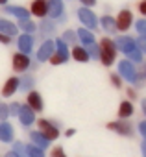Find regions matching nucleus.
Masks as SVG:
<instances>
[{"instance_id":"1","label":"nucleus","mask_w":146,"mask_h":157,"mask_svg":"<svg viewBox=\"0 0 146 157\" xmlns=\"http://www.w3.org/2000/svg\"><path fill=\"white\" fill-rule=\"evenodd\" d=\"M98 57H100V61H102L106 67L113 65V61H115V57H117V46H115V43H113L111 39L104 37V39L100 41V46H98Z\"/></svg>"},{"instance_id":"2","label":"nucleus","mask_w":146,"mask_h":157,"mask_svg":"<svg viewBox=\"0 0 146 157\" xmlns=\"http://www.w3.org/2000/svg\"><path fill=\"white\" fill-rule=\"evenodd\" d=\"M131 21H133L131 11H129V10H122V11L117 15V19H115V30H118V32H126V30L131 26Z\"/></svg>"},{"instance_id":"3","label":"nucleus","mask_w":146,"mask_h":157,"mask_svg":"<svg viewBox=\"0 0 146 157\" xmlns=\"http://www.w3.org/2000/svg\"><path fill=\"white\" fill-rule=\"evenodd\" d=\"M118 70H120V76L124 78V80H128V82H137V70H135V67H133V63L131 61H122L120 65H118Z\"/></svg>"},{"instance_id":"4","label":"nucleus","mask_w":146,"mask_h":157,"mask_svg":"<svg viewBox=\"0 0 146 157\" xmlns=\"http://www.w3.org/2000/svg\"><path fill=\"white\" fill-rule=\"evenodd\" d=\"M39 133L46 139V140H52V139H57V135H59V131H57V128L56 126H52L50 122H46V120H39Z\"/></svg>"},{"instance_id":"5","label":"nucleus","mask_w":146,"mask_h":157,"mask_svg":"<svg viewBox=\"0 0 146 157\" xmlns=\"http://www.w3.org/2000/svg\"><path fill=\"white\" fill-rule=\"evenodd\" d=\"M78 15H80L82 22H83L87 28H96V26H98V21H96V17H94V13H93L89 8H82V10L78 11Z\"/></svg>"},{"instance_id":"6","label":"nucleus","mask_w":146,"mask_h":157,"mask_svg":"<svg viewBox=\"0 0 146 157\" xmlns=\"http://www.w3.org/2000/svg\"><path fill=\"white\" fill-rule=\"evenodd\" d=\"M30 11L35 17H44L48 13V0H33Z\"/></svg>"},{"instance_id":"7","label":"nucleus","mask_w":146,"mask_h":157,"mask_svg":"<svg viewBox=\"0 0 146 157\" xmlns=\"http://www.w3.org/2000/svg\"><path fill=\"white\" fill-rule=\"evenodd\" d=\"M115 46H117V50H122L124 54H131V52L137 48L135 41H133V39H129V37H120V39L115 43Z\"/></svg>"},{"instance_id":"8","label":"nucleus","mask_w":146,"mask_h":157,"mask_svg":"<svg viewBox=\"0 0 146 157\" xmlns=\"http://www.w3.org/2000/svg\"><path fill=\"white\" fill-rule=\"evenodd\" d=\"M28 67H30V59H28L26 54H15V56H13V68H15L17 72H22V70H26Z\"/></svg>"},{"instance_id":"9","label":"nucleus","mask_w":146,"mask_h":157,"mask_svg":"<svg viewBox=\"0 0 146 157\" xmlns=\"http://www.w3.org/2000/svg\"><path fill=\"white\" fill-rule=\"evenodd\" d=\"M54 48H56V43H54V41H46V43H44V44L41 46L39 54H37L39 61H46V59H48V57H50V56H52V54L56 52Z\"/></svg>"},{"instance_id":"10","label":"nucleus","mask_w":146,"mask_h":157,"mask_svg":"<svg viewBox=\"0 0 146 157\" xmlns=\"http://www.w3.org/2000/svg\"><path fill=\"white\" fill-rule=\"evenodd\" d=\"M107 128L120 135H131V126L128 122H111V124H107Z\"/></svg>"},{"instance_id":"11","label":"nucleus","mask_w":146,"mask_h":157,"mask_svg":"<svg viewBox=\"0 0 146 157\" xmlns=\"http://www.w3.org/2000/svg\"><path fill=\"white\" fill-rule=\"evenodd\" d=\"M28 107L32 111H43V100L37 93H30L28 94Z\"/></svg>"},{"instance_id":"12","label":"nucleus","mask_w":146,"mask_h":157,"mask_svg":"<svg viewBox=\"0 0 146 157\" xmlns=\"http://www.w3.org/2000/svg\"><path fill=\"white\" fill-rule=\"evenodd\" d=\"M17 115H19V118H21V122H22L24 126H30V124L33 122V111H32L30 107H21Z\"/></svg>"},{"instance_id":"13","label":"nucleus","mask_w":146,"mask_h":157,"mask_svg":"<svg viewBox=\"0 0 146 157\" xmlns=\"http://www.w3.org/2000/svg\"><path fill=\"white\" fill-rule=\"evenodd\" d=\"M17 87H19V80L17 78H10V80L6 82V85H4V89H2V94L4 96H11L17 91Z\"/></svg>"},{"instance_id":"14","label":"nucleus","mask_w":146,"mask_h":157,"mask_svg":"<svg viewBox=\"0 0 146 157\" xmlns=\"http://www.w3.org/2000/svg\"><path fill=\"white\" fill-rule=\"evenodd\" d=\"M13 139V128L10 124H0V140H4V142H10Z\"/></svg>"},{"instance_id":"15","label":"nucleus","mask_w":146,"mask_h":157,"mask_svg":"<svg viewBox=\"0 0 146 157\" xmlns=\"http://www.w3.org/2000/svg\"><path fill=\"white\" fill-rule=\"evenodd\" d=\"M63 11V4H61V0H48V13L52 17H59Z\"/></svg>"},{"instance_id":"16","label":"nucleus","mask_w":146,"mask_h":157,"mask_svg":"<svg viewBox=\"0 0 146 157\" xmlns=\"http://www.w3.org/2000/svg\"><path fill=\"white\" fill-rule=\"evenodd\" d=\"M72 57H74L76 61H87L89 54H87L85 46H74V48H72Z\"/></svg>"},{"instance_id":"17","label":"nucleus","mask_w":146,"mask_h":157,"mask_svg":"<svg viewBox=\"0 0 146 157\" xmlns=\"http://www.w3.org/2000/svg\"><path fill=\"white\" fill-rule=\"evenodd\" d=\"M19 48L22 50V54H28V52L32 50V37H30L28 33L21 35V39H19Z\"/></svg>"},{"instance_id":"18","label":"nucleus","mask_w":146,"mask_h":157,"mask_svg":"<svg viewBox=\"0 0 146 157\" xmlns=\"http://www.w3.org/2000/svg\"><path fill=\"white\" fill-rule=\"evenodd\" d=\"M78 37L82 39V43H83V46H87V44H93L94 43V35L89 32V30H78Z\"/></svg>"},{"instance_id":"19","label":"nucleus","mask_w":146,"mask_h":157,"mask_svg":"<svg viewBox=\"0 0 146 157\" xmlns=\"http://www.w3.org/2000/svg\"><path fill=\"white\" fill-rule=\"evenodd\" d=\"M32 140H33V146H37V148H41V150H44V148L48 146V140H46L39 131H33V133H32Z\"/></svg>"},{"instance_id":"20","label":"nucleus","mask_w":146,"mask_h":157,"mask_svg":"<svg viewBox=\"0 0 146 157\" xmlns=\"http://www.w3.org/2000/svg\"><path fill=\"white\" fill-rule=\"evenodd\" d=\"M131 113H133V105L129 102H122L120 109H118V117L120 118H128V117H131Z\"/></svg>"},{"instance_id":"21","label":"nucleus","mask_w":146,"mask_h":157,"mask_svg":"<svg viewBox=\"0 0 146 157\" xmlns=\"http://www.w3.org/2000/svg\"><path fill=\"white\" fill-rule=\"evenodd\" d=\"M0 30H2V33H6V35H15V32H17V28L13 24L6 22V21H0Z\"/></svg>"},{"instance_id":"22","label":"nucleus","mask_w":146,"mask_h":157,"mask_svg":"<svg viewBox=\"0 0 146 157\" xmlns=\"http://www.w3.org/2000/svg\"><path fill=\"white\" fill-rule=\"evenodd\" d=\"M48 59H50V63H52V65H59V63L67 61V59H68V56H63V54H59V52H54Z\"/></svg>"},{"instance_id":"23","label":"nucleus","mask_w":146,"mask_h":157,"mask_svg":"<svg viewBox=\"0 0 146 157\" xmlns=\"http://www.w3.org/2000/svg\"><path fill=\"white\" fill-rule=\"evenodd\" d=\"M102 26L106 28V32H113L115 30V19H111V17H102Z\"/></svg>"},{"instance_id":"24","label":"nucleus","mask_w":146,"mask_h":157,"mask_svg":"<svg viewBox=\"0 0 146 157\" xmlns=\"http://www.w3.org/2000/svg\"><path fill=\"white\" fill-rule=\"evenodd\" d=\"M26 151H28V157H44L43 150H41V148H37V146H28V148H26Z\"/></svg>"},{"instance_id":"25","label":"nucleus","mask_w":146,"mask_h":157,"mask_svg":"<svg viewBox=\"0 0 146 157\" xmlns=\"http://www.w3.org/2000/svg\"><path fill=\"white\" fill-rule=\"evenodd\" d=\"M8 11H11V13H15L17 17H21V21H22V19H28V11L22 10V8H11V10H8Z\"/></svg>"},{"instance_id":"26","label":"nucleus","mask_w":146,"mask_h":157,"mask_svg":"<svg viewBox=\"0 0 146 157\" xmlns=\"http://www.w3.org/2000/svg\"><path fill=\"white\" fill-rule=\"evenodd\" d=\"M56 46H57L56 52H59V54H63V56H68V52H67V44H65L63 39H57V41H56Z\"/></svg>"},{"instance_id":"27","label":"nucleus","mask_w":146,"mask_h":157,"mask_svg":"<svg viewBox=\"0 0 146 157\" xmlns=\"http://www.w3.org/2000/svg\"><path fill=\"white\" fill-rule=\"evenodd\" d=\"M128 57H129L131 61H137V63H140V61H142V52H140L139 48H135L131 54H128Z\"/></svg>"},{"instance_id":"28","label":"nucleus","mask_w":146,"mask_h":157,"mask_svg":"<svg viewBox=\"0 0 146 157\" xmlns=\"http://www.w3.org/2000/svg\"><path fill=\"white\" fill-rule=\"evenodd\" d=\"M137 32L146 37V21H144V19H142V21H137Z\"/></svg>"},{"instance_id":"29","label":"nucleus","mask_w":146,"mask_h":157,"mask_svg":"<svg viewBox=\"0 0 146 157\" xmlns=\"http://www.w3.org/2000/svg\"><path fill=\"white\" fill-rule=\"evenodd\" d=\"M63 41H65V43H74V41H76V33H74V32H65Z\"/></svg>"},{"instance_id":"30","label":"nucleus","mask_w":146,"mask_h":157,"mask_svg":"<svg viewBox=\"0 0 146 157\" xmlns=\"http://www.w3.org/2000/svg\"><path fill=\"white\" fill-rule=\"evenodd\" d=\"M85 50H87V54H89V56L98 57V46H94V43H93V44H87V48H85Z\"/></svg>"},{"instance_id":"31","label":"nucleus","mask_w":146,"mask_h":157,"mask_svg":"<svg viewBox=\"0 0 146 157\" xmlns=\"http://www.w3.org/2000/svg\"><path fill=\"white\" fill-rule=\"evenodd\" d=\"M135 44L139 46V50H140V52H146V37H144V35H140V37H139V41H137Z\"/></svg>"},{"instance_id":"32","label":"nucleus","mask_w":146,"mask_h":157,"mask_svg":"<svg viewBox=\"0 0 146 157\" xmlns=\"http://www.w3.org/2000/svg\"><path fill=\"white\" fill-rule=\"evenodd\" d=\"M21 26H22L26 32H33V30H35V26H33L32 22H28L26 19H22V21H21Z\"/></svg>"},{"instance_id":"33","label":"nucleus","mask_w":146,"mask_h":157,"mask_svg":"<svg viewBox=\"0 0 146 157\" xmlns=\"http://www.w3.org/2000/svg\"><path fill=\"white\" fill-rule=\"evenodd\" d=\"M50 155H52V157H67V155L63 153V148H61V146H56V148L52 150Z\"/></svg>"},{"instance_id":"34","label":"nucleus","mask_w":146,"mask_h":157,"mask_svg":"<svg viewBox=\"0 0 146 157\" xmlns=\"http://www.w3.org/2000/svg\"><path fill=\"white\" fill-rule=\"evenodd\" d=\"M15 151L19 153V157H22V155H24V151H26V148H24V146L19 142V144H15Z\"/></svg>"},{"instance_id":"35","label":"nucleus","mask_w":146,"mask_h":157,"mask_svg":"<svg viewBox=\"0 0 146 157\" xmlns=\"http://www.w3.org/2000/svg\"><path fill=\"white\" fill-rule=\"evenodd\" d=\"M111 82L115 83V87H120V85H122V82H120V76H117V74H113V76H111Z\"/></svg>"},{"instance_id":"36","label":"nucleus","mask_w":146,"mask_h":157,"mask_svg":"<svg viewBox=\"0 0 146 157\" xmlns=\"http://www.w3.org/2000/svg\"><path fill=\"white\" fill-rule=\"evenodd\" d=\"M139 11L142 15H146V0H140V2H139Z\"/></svg>"},{"instance_id":"37","label":"nucleus","mask_w":146,"mask_h":157,"mask_svg":"<svg viewBox=\"0 0 146 157\" xmlns=\"http://www.w3.org/2000/svg\"><path fill=\"white\" fill-rule=\"evenodd\" d=\"M137 78H140V80H144V78H146V63H142V67H140V74H137Z\"/></svg>"},{"instance_id":"38","label":"nucleus","mask_w":146,"mask_h":157,"mask_svg":"<svg viewBox=\"0 0 146 157\" xmlns=\"http://www.w3.org/2000/svg\"><path fill=\"white\" fill-rule=\"evenodd\" d=\"M8 113H10V111H8V107H6V105H0V118H6V117H8Z\"/></svg>"},{"instance_id":"39","label":"nucleus","mask_w":146,"mask_h":157,"mask_svg":"<svg viewBox=\"0 0 146 157\" xmlns=\"http://www.w3.org/2000/svg\"><path fill=\"white\" fill-rule=\"evenodd\" d=\"M0 41H2V43H6V44H8V43L11 41V37H10V35H6V33H2V32H0Z\"/></svg>"},{"instance_id":"40","label":"nucleus","mask_w":146,"mask_h":157,"mask_svg":"<svg viewBox=\"0 0 146 157\" xmlns=\"http://www.w3.org/2000/svg\"><path fill=\"white\" fill-rule=\"evenodd\" d=\"M139 129H140V133L146 137V122H140V124H139Z\"/></svg>"},{"instance_id":"41","label":"nucleus","mask_w":146,"mask_h":157,"mask_svg":"<svg viewBox=\"0 0 146 157\" xmlns=\"http://www.w3.org/2000/svg\"><path fill=\"white\" fill-rule=\"evenodd\" d=\"M94 2H96V0H82L83 6H94Z\"/></svg>"},{"instance_id":"42","label":"nucleus","mask_w":146,"mask_h":157,"mask_svg":"<svg viewBox=\"0 0 146 157\" xmlns=\"http://www.w3.org/2000/svg\"><path fill=\"white\" fill-rule=\"evenodd\" d=\"M19 109H21V107H19V104H13V105H11V113H15V115H17V113H19Z\"/></svg>"},{"instance_id":"43","label":"nucleus","mask_w":146,"mask_h":157,"mask_svg":"<svg viewBox=\"0 0 146 157\" xmlns=\"http://www.w3.org/2000/svg\"><path fill=\"white\" fill-rule=\"evenodd\" d=\"M128 94H129V98H135V96H137V94H135V91H133V89H129V91H128Z\"/></svg>"},{"instance_id":"44","label":"nucleus","mask_w":146,"mask_h":157,"mask_svg":"<svg viewBox=\"0 0 146 157\" xmlns=\"http://www.w3.org/2000/svg\"><path fill=\"white\" fill-rule=\"evenodd\" d=\"M6 157H19V155L15 151H10V153H6Z\"/></svg>"},{"instance_id":"45","label":"nucleus","mask_w":146,"mask_h":157,"mask_svg":"<svg viewBox=\"0 0 146 157\" xmlns=\"http://www.w3.org/2000/svg\"><path fill=\"white\" fill-rule=\"evenodd\" d=\"M142 111H144V115H146V98L142 100Z\"/></svg>"},{"instance_id":"46","label":"nucleus","mask_w":146,"mask_h":157,"mask_svg":"<svg viewBox=\"0 0 146 157\" xmlns=\"http://www.w3.org/2000/svg\"><path fill=\"white\" fill-rule=\"evenodd\" d=\"M142 151H144V153H146V140H144V142H142Z\"/></svg>"},{"instance_id":"47","label":"nucleus","mask_w":146,"mask_h":157,"mask_svg":"<svg viewBox=\"0 0 146 157\" xmlns=\"http://www.w3.org/2000/svg\"><path fill=\"white\" fill-rule=\"evenodd\" d=\"M4 2H6V0H0V4H4Z\"/></svg>"}]
</instances>
